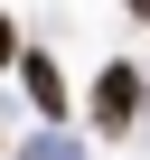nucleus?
I'll return each instance as SVG.
<instances>
[{
  "instance_id": "obj_1",
  "label": "nucleus",
  "mask_w": 150,
  "mask_h": 160,
  "mask_svg": "<svg viewBox=\"0 0 150 160\" xmlns=\"http://www.w3.org/2000/svg\"><path fill=\"white\" fill-rule=\"evenodd\" d=\"M85 113H94V132H103V141H122V132H141V113H150V75L113 57V66L94 75V104H85Z\"/></svg>"
},
{
  "instance_id": "obj_2",
  "label": "nucleus",
  "mask_w": 150,
  "mask_h": 160,
  "mask_svg": "<svg viewBox=\"0 0 150 160\" xmlns=\"http://www.w3.org/2000/svg\"><path fill=\"white\" fill-rule=\"evenodd\" d=\"M19 85H28V104H38V122H66V75H56V57L47 47H19Z\"/></svg>"
},
{
  "instance_id": "obj_4",
  "label": "nucleus",
  "mask_w": 150,
  "mask_h": 160,
  "mask_svg": "<svg viewBox=\"0 0 150 160\" xmlns=\"http://www.w3.org/2000/svg\"><path fill=\"white\" fill-rule=\"evenodd\" d=\"M0 66H19V28H10V10H0Z\"/></svg>"
},
{
  "instance_id": "obj_3",
  "label": "nucleus",
  "mask_w": 150,
  "mask_h": 160,
  "mask_svg": "<svg viewBox=\"0 0 150 160\" xmlns=\"http://www.w3.org/2000/svg\"><path fill=\"white\" fill-rule=\"evenodd\" d=\"M19 160H85V151H75V141H56V132H38V141H28Z\"/></svg>"
},
{
  "instance_id": "obj_5",
  "label": "nucleus",
  "mask_w": 150,
  "mask_h": 160,
  "mask_svg": "<svg viewBox=\"0 0 150 160\" xmlns=\"http://www.w3.org/2000/svg\"><path fill=\"white\" fill-rule=\"evenodd\" d=\"M131 10H141V19H150V0H131Z\"/></svg>"
}]
</instances>
